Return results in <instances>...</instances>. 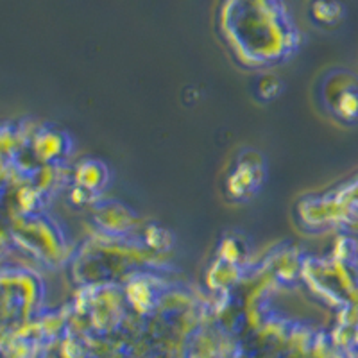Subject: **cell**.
Segmentation results:
<instances>
[{"mask_svg": "<svg viewBox=\"0 0 358 358\" xmlns=\"http://www.w3.org/2000/svg\"><path fill=\"white\" fill-rule=\"evenodd\" d=\"M324 101L337 120L344 124L358 122V79L342 72V78L326 85Z\"/></svg>", "mask_w": 358, "mask_h": 358, "instance_id": "1", "label": "cell"}, {"mask_svg": "<svg viewBox=\"0 0 358 358\" xmlns=\"http://www.w3.org/2000/svg\"><path fill=\"white\" fill-rule=\"evenodd\" d=\"M310 15L319 25H335L344 17V8L337 0H315L310 8Z\"/></svg>", "mask_w": 358, "mask_h": 358, "instance_id": "2", "label": "cell"}]
</instances>
